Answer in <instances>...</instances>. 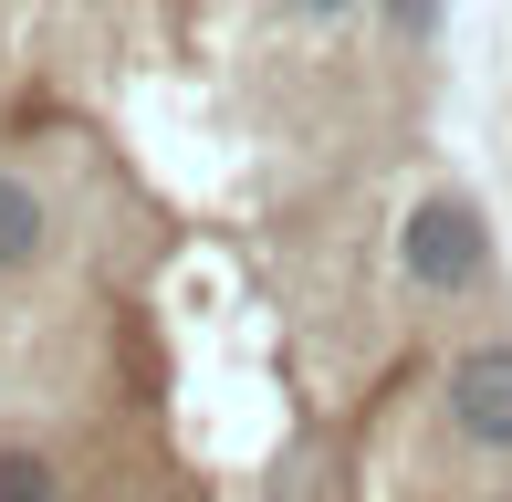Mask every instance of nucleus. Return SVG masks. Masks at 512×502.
<instances>
[{
	"label": "nucleus",
	"mask_w": 512,
	"mask_h": 502,
	"mask_svg": "<svg viewBox=\"0 0 512 502\" xmlns=\"http://www.w3.org/2000/svg\"><path fill=\"white\" fill-rule=\"evenodd\" d=\"M387 262H398V283L418 293V304H460V293H481V283H492V220H481V199L450 189V178L418 189Z\"/></svg>",
	"instance_id": "1"
},
{
	"label": "nucleus",
	"mask_w": 512,
	"mask_h": 502,
	"mask_svg": "<svg viewBox=\"0 0 512 502\" xmlns=\"http://www.w3.org/2000/svg\"><path fill=\"white\" fill-rule=\"evenodd\" d=\"M439 419H450L460 450L481 461H512V335H471L439 367Z\"/></svg>",
	"instance_id": "2"
},
{
	"label": "nucleus",
	"mask_w": 512,
	"mask_h": 502,
	"mask_svg": "<svg viewBox=\"0 0 512 502\" xmlns=\"http://www.w3.org/2000/svg\"><path fill=\"white\" fill-rule=\"evenodd\" d=\"M63 220H53V189H42L21 157H0V283H32L42 262H53Z\"/></svg>",
	"instance_id": "3"
},
{
	"label": "nucleus",
	"mask_w": 512,
	"mask_h": 502,
	"mask_svg": "<svg viewBox=\"0 0 512 502\" xmlns=\"http://www.w3.org/2000/svg\"><path fill=\"white\" fill-rule=\"evenodd\" d=\"M0 502H74V482L42 440H0Z\"/></svg>",
	"instance_id": "4"
},
{
	"label": "nucleus",
	"mask_w": 512,
	"mask_h": 502,
	"mask_svg": "<svg viewBox=\"0 0 512 502\" xmlns=\"http://www.w3.org/2000/svg\"><path fill=\"white\" fill-rule=\"evenodd\" d=\"M366 21H377L398 53H429V42H439V21H450V0H366Z\"/></svg>",
	"instance_id": "5"
},
{
	"label": "nucleus",
	"mask_w": 512,
	"mask_h": 502,
	"mask_svg": "<svg viewBox=\"0 0 512 502\" xmlns=\"http://www.w3.org/2000/svg\"><path fill=\"white\" fill-rule=\"evenodd\" d=\"M262 21L272 32H345V21H366V0H262Z\"/></svg>",
	"instance_id": "6"
}]
</instances>
